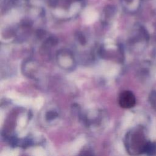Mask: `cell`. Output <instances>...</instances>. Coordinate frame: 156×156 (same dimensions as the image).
<instances>
[{
	"instance_id": "3957f363",
	"label": "cell",
	"mask_w": 156,
	"mask_h": 156,
	"mask_svg": "<svg viewBox=\"0 0 156 156\" xmlns=\"http://www.w3.org/2000/svg\"><path fill=\"white\" fill-rule=\"evenodd\" d=\"M125 1H126V2H128V3H130V2H131V1H132V0H125Z\"/></svg>"
},
{
	"instance_id": "7a4b0ae2",
	"label": "cell",
	"mask_w": 156,
	"mask_h": 156,
	"mask_svg": "<svg viewBox=\"0 0 156 156\" xmlns=\"http://www.w3.org/2000/svg\"><path fill=\"white\" fill-rule=\"evenodd\" d=\"M118 102L120 106L122 108L131 109L136 105V97L131 91H123L120 93L119 96Z\"/></svg>"
},
{
	"instance_id": "6da1fadb",
	"label": "cell",
	"mask_w": 156,
	"mask_h": 156,
	"mask_svg": "<svg viewBox=\"0 0 156 156\" xmlns=\"http://www.w3.org/2000/svg\"><path fill=\"white\" fill-rule=\"evenodd\" d=\"M150 143L143 130L137 129L129 134L126 140V147L131 154L138 155L147 153Z\"/></svg>"
}]
</instances>
